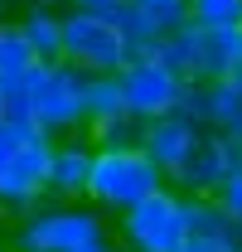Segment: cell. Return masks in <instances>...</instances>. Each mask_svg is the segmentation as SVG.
Here are the masks:
<instances>
[{
	"label": "cell",
	"mask_w": 242,
	"mask_h": 252,
	"mask_svg": "<svg viewBox=\"0 0 242 252\" xmlns=\"http://www.w3.org/2000/svg\"><path fill=\"white\" fill-rule=\"evenodd\" d=\"M88 170H92V141L88 136H63L54 141L49 156V194L59 204H78L88 189Z\"/></svg>",
	"instance_id": "cell-10"
},
{
	"label": "cell",
	"mask_w": 242,
	"mask_h": 252,
	"mask_svg": "<svg viewBox=\"0 0 242 252\" xmlns=\"http://www.w3.org/2000/svg\"><path fill=\"white\" fill-rule=\"evenodd\" d=\"M155 189H165V175L155 170V160L141 146H126V151H97L92 146V170H88V189H83V199L92 209L126 214L141 199H151Z\"/></svg>",
	"instance_id": "cell-2"
},
{
	"label": "cell",
	"mask_w": 242,
	"mask_h": 252,
	"mask_svg": "<svg viewBox=\"0 0 242 252\" xmlns=\"http://www.w3.org/2000/svg\"><path fill=\"white\" fill-rule=\"evenodd\" d=\"M175 117H184V122L209 131V83H184L180 102H175Z\"/></svg>",
	"instance_id": "cell-19"
},
{
	"label": "cell",
	"mask_w": 242,
	"mask_h": 252,
	"mask_svg": "<svg viewBox=\"0 0 242 252\" xmlns=\"http://www.w3.org/2000/svg\"><path fill=\"white\" fill-rule=\"evenodd\" d=\"M49 156L54 136H44L34 122H0V209L30 214L49 194Z\"/></svg>",
	"instance_id": "cell-1"
},
{
	"label": "cell",
	"mask_w": 242,
	"mask_h": 252,
	"mask_svg": "<svg viewBox=\"0 0 242 252\" xmlns=\"http://www.w3.org/2000/svg\"><path fill=\"white\" fill-rule=\"evenodd\" d=\"M209 131L242 141V63L209 83Z\"/></svg>",
	"instance_id": "cell-12"
},
{
	"label": "cell",
	"mask_w": 242,
	"mask_h": 252,
	"mask_svg": "<svg viewBox=\"0 0 242 252\" xmlns=\"http://www.w3.org/2000/svg\"><path fill=\"white\" fill-rule=\"evenodd\" d=\"M20 30H25V39H30L34 59L54 63L59 49H63V10H59V0H25Z\"/></svg>",
	"instance_id": "cell-11"
},
{
	"label": "cell",
	"mask_w": 242,
	"mask_h": 252,
	"mask_svg": "<svg viewBox=\"0 0 242 252\" xmlns=\"http://www.w3.org/2000/svg\"><path fill=\"white\" fill-rule=\"evenodd\" d=\"M30 68H39V59H34L20 20H0V83L5 78H25Z\"/></svg>",
	"instance_id": "cell-14"
},
{
	"label": "cell",
	"mask_w": 242,
	"mask_h": 252,
	"mask_svg": "<svg viewBox=\"0 0 242 252\" xmlns=\"http://www.w3.org/2000/svg\"><path fill=\"white\" fill-rule=\"evenodd\" d=\"M97 252H121V248H112V243H107V248H97Z\"/></svg>",
	"instance_id": "cell-23"
},
{
	"label": "cell",
	"mask_w": 242,
	"mask_h": 252,
	"mask_svg": "<svg viewBox=\"0 0 242 252\" xmlns=\"http://www.w3.org/2000/svg\"><path fill=\"white\" fill-rule=\"evenodd\" d=\"M189 25L233 30V25H242V0H189Z\"/></svg>",
	"instance_id": "cell-17"
},
{
	"label": "cell",
	"mask_w": 242,
	"mask_h": 252,
	"mask_svg": "<svg viewBox=\"0 0 242 252\" xmlns=\"http://www.w3.org/2000/svg\"><path fill=\"white\" fill-rule=\"evenodd\" d=\"M131 5H136V15H141L160 39L175 34L180 25H189V0H131Z\"/></svg>",
	"instance_id": "cell-16"
},
{
	"label": "cell",
	"mask_w": 242,
	"mask_h": 252,
	"mask_svg": "<svg viewBox=\"0 0 242 252\" xmlns=\"http://www.w3.org/2000/svg\"><path fill=\"white\" fill-rule=\"evenodd\" d=\"M107 248V219L92 204H39L15 233V252H97Z\"/></svg>",
	"instance_id": "cell-3"
},
{
	"label": "cell",
	"mask_w": 242,
	"mask_h": 252,
	"mask_svg": "<svg viewBox=\"0 0 242 252\" xmlns=\"http://www.w3.org/2000/svg\"><path fill=\"white\" fill-rule=\"evenodd\" d=\"M92 146L97 151H126V146H141V122L136 117H121V122H102V126H88Z\"/></svg>",
	"instance_id": "cell-18"
},
{
	"label": "cell",
	"mask_w": 242,
	"mask_h": 252,
	"mask_svg": "<svg viewBox=\"0 0 242 252\" xmlns=\"http://www.w3.org/2000/svg\"><path fill=\"white\" fill-rule=\"evenodd\" d=\"M59 59L73 63L78 73L97 78V73H121L131 63V49H126V39H121L117 25L92 20L78 5H68L63 10V49H59Z\"/></svg>",
	"instance_id": "cell-6"
},
{
	"label": "cell",
	"mask_w": 242,
	"mask_h": 252,
	"mask_svg": "<svg viewBox=\"0 0 242 252\" xmlns=\"http://www.w3.org/2000/svg\"><path fill=\"white\" fill-rule=\"evenodd\" d=\"M0 122H5V102H0Z\"/></svg>",
	"instance_id": "cell-24"
},
{
	"label": "cell",
	"mask_w": 242,
	"mask_h": 252,
	"mask_svg": "<svg viewBox=\"0 0 242 252\" xmlns=\"http://www.w3.org/2000/svg\"><path fill=\"white\" fill-rule=\"evenodd\" d=\"M0 214H5V209H0Z\"/></svg>",
	"instance_id": "cell-27"
},
{
	"label": "cell",
	"mask_w": 242,
	"mask_h": 252,
	"mask_svg": "<svg viewBox=\"0 0 242 252\" xmlns=\"http://www.w3.org/2000/svg\"><path fill=\"white\" fill-rule=\"evenodd\" d=\"M30 122L54 141L88 126V73L63 59L39 63L30 73Z\"/></svg>",
	"instance_id": "cell-4"
},
{
	"label": "cell",
	"mask_w": 242,
	"mask_h": 252,
	"mask_svg": "<svg viewBox=\"0 0 242 252\" xmlns=\"http://www.w3.org/2000/svg\"><path fill=\"white\" fill-rule=\"evenodd\" d=\"M121 117H131V112H126V97H121V78L117 73L88 78V126L121 122Z\"/></svg>",
	"instance_id": "cell-13"
},
{
	"label": "cell",
	"mask_w": 242,
	"mask_h": 252,
	"mask_svg": "<svg viewBox=\"0 0 242 252\" xmlns=\"http://www.w3.org/2000/svg\"><path fill=\"white\" fill-rule=\"evenodd\" d=\"M180 252H223V248H213V243H204V238H189Z\"/></svg>",
	"instance_id": "cell-22"
},
{
	"label": "cell",
	"mask_w": 242,
	"mask_h": 252,
	"mask_svg": "<svg viewBox=\"0 0 242 252\" xmlns=\"http://www.w3.org/2000/svg\"><path fill=\"white\" fill-rule=\"evenodd\" d=\"M199 136H204V126H194V122H184V117H155V122L141 126V151L155 160V170L170 180L175 170H180L184 160H189V151L199 146Z\"/></svg>",
	"instance_id": "cell-9"
},
{
	"label": "cell",
	"mask_w": 242,
	"mask_h": 252,
	"mask_svg": "<svg viewBox=\"0 0 242 252\" xmlns=\"http://www.w3.org/2000/svg\"><path fill=\"white\" fill-rule=\"evenodd\" d=\"M228 233H233V219L218 209V199H189V238H204L228 252Z\"/></svg>",
	"instance_id": "cell-15"
},
{
	"label": "cell",
	"mask_w": 242,
	"mask_h": 252,
	"mask_svg": "<svg viewBox=\"0 0 242 252\" xmlns=\"http://www.w3.org/2000/svg\"><path fill=\"white\" fill-rule=\"evenodd\" d=\"M213 199H218V209H223L233 223H242V170H238V175H228V180H223V189H218Z\"/></svg>",
	"instance_id": "cell-21"
},
{
	"label": "cell",
	"mask_w": 242,
	"mask_h": 252,
	"mask_svg": "<svg viewBox=\"0 0 242 252\" xmlns=\"http://www.w3.org/2000/svg\"><path fill=\"white\" fill-rule=\"evenodd\" d=\"M117 78H121L126 112H131L141 126L155 122V117H170L175 102H180V93H184V78L170 68V63H160L155 54H136Z\"/></svg>",
	"instance_id": "cell-7"
},
{
	"label": "cell",
	"mask_w": 242,
	"mask_h": 252,
	"mask_svg": "<svg viewBox=\"0 0 242 252\" xmlns=\"http://www.w3.org/2000/svg\"><path fill=\"white\" fill-rule=\"evenodd\" d=\"M121 243L126 252H180L189 243V194L155 189L136 209L121 214Z\"/></svg>",
	"instance_id": "cell-5"
},
{
	"label": "cell",
	"mask_w": 242,
	"mask_h": 252,
	"mask_svg": "<svg viewBox=\"0 0 242 252\" xmlns=\"http://www.w3.org/2000/svg\"><path fill=\"white\" fill-rule=\"evenodd\" d=\"M0 10H5V0H0Z\"/></svg>",
	"instance_id": "cell-26"
},
{
	"label": "cell",
	"mask_w": 242,
	"mask_h": 252,
	"mask_svg": "<svg viewBox=\"0 0 242 252\" xmlns=\"http://www.w3.org/2000/svg\"><path fill=\"white\" fill-rule=\"evenodd\" d=\"M68 5H78V0H68Z\"/></svg>",
	"instance_id": "cell-25"
},
{
	"label": "cell",
	"mask_w": 242,
	"mask_h": 252,
	"mask_svg": "<svg viewBox=\"0 0 242 252\" xmlns=\"http://www.w3.org/2000/svg\"><path fill=\"white\" fill-rule=\"evenodd\" d=\"M5 5H10V0H5Z\"/></svg>",
	"instance_id": "cell-28"
},
{
	"label": "cell",
	"mask_w": 242,
	"mask_h": 252,
	"mask_svg": "<svg viewBox=\"0 0 242 252\" xmlns=\"http://www.w3.org/2000/svg\"><path fill=\"white\" fill-rule=\"evenodd\" d=\"M228 175H233V151H228V136L204 131V136H199V146L189 151V160H184L170 180H175V189H180V194H189V199H213V194L223 189V180H228Z\"/></svg>",
	"instance_id": "cell-8"
},
{
	"label": "cell",
	"mask_w": 242,
	"mask_h": 252,
	"mask_svg": "<svg viewBox=\"0 0 242 252\" xmlns=\"http://www.w3.org/2000/svg\"><path fill=\"white\" fill-rule=\"evenodd\" d=\"M78 10L92 15V20H107V25H121L131 15V0H78Z\"/></svg>",
	"instance_id": "cell-20"
}]
</instances>
